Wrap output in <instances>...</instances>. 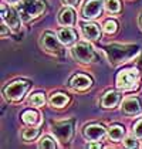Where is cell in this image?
Returning <instances> with one entry per match:
<instances>
[{"mask_svg": "<svg viewBox=\"0 0 142 149\" xmlns=\"http://www.w3.org/2000/svg\"><path fill=\"white\" fill-rule=\"evenodd\" d=\"M46 9V0H23L17 10L24 22H29L34 17H38Z\"/></svg>", "mask_w": 142, "mask_h": 149, "instance_id": "cell-1", "label": "cell"}, {"mask_svg": "<svg viewBox=\"0 0 142 149\" xmlns=\"http://www.w3.org/2000/svg\"><path fill=\"white\" fill-rule=\"evenodd\" d=\"M29 88V82L27 81H14L10 85H7L4 88V95L9 98V100H13V101H19L23 98V95L26 94Z\"/></svg>", "mask_w": 142, "mask_h": 149, "instance_id": "cell-2", "label": "cell"}, {"mask_svg": "<svg viewBox=\"0 0 142 149\" xmlns=\"http://www.w3.org/2000/svg\"><path fill=\"white\" fill-rule=\"evenodd\" d=\"M71 51L74 58H77L80 63H91L94 58V51L87 43H77L71 48Z\"/></svg>", "mask_w": 142, "mask_h": 149, "instance_id": "cell-3", "label": "cell"}, {"mask_svg": "<svg viewBox=\"0 0 142 149\" xmlns=\"http://www.w3.org/2000/svg\"><path fill=\"white\" fill-rule=\"evenodd\" d=\"M138 74L135 70H124L117 75V87L119 90H129L135 85Z\"/></svg>", "mask_w": 142, "mask_h": 149, "instance_id": "cell-4", "label": "cell"}, {"mask_svg": "<svg viewBox=\"0 0 142 149\" xmlns=\"http://www.w3.org/2000/svg\"><path fill=\"white\" fill-rule=\"evenodd\" d=\"M61 40L57 38L53 33H46L43 36V47L44 50L51 54H63L61 51Z\"/></svg>", "mask_w": 142, "mask_h": 149, "instance_id": "cell-5", "label": "cell"}, {"mask_svg": "<svg viewBox=\"0 0 142 149\" xmlns=\"http://www.w3.org/2000/svg\"><path fill=\"white\" fill-rule=\"evenodd\" d=\"M53 132L57 135L60 141L63 142H68L71 135H72V122L67 121V122H58L53 125Z\"/></svg>", "mask_w": 142, "mask_h": 149, "instance_id": "cell-6", "label": "cell"}, {"mask_svg": "<svg viewBox=\"0 0 142 149\" xmlns=\"http://www.w3.org/2000/svg\"><path fill=\"white\" fill-rule=\"evenodd\" d=\"M102 10V0H88L83 7V14L87 19H95L101 14Z\"/></svg>", "mask_w": 142, "mask_h": 149, "instance_id": "cell-7", "label": "cell"}, {"mask_svg": "<svg viewBox=\"0 0 142 149\" xmlns=\"http://www.w3.org/2000/svg\"><path fill=\"white\" fill-rule=\"evenodd\" d=\"M1 17H3V20L9 24L10 27H13V29L19 27L20 19H19L17 13L14 12V9L7 7V6H3V7H1Z\"/></svg>", "mask_w": 142, "mask_h": 149, "instance_id": "cell-8", "label": "cell"}, {"mask_svg": "<svg viewBox=\"0 0 142 149\" xmlns=\"http://www.w3.org/2000/svg\"><path fill=\"white\" fill-rule=\"evenodd\" d=\"M91 84H93L91 78H90V77H87V75H83V74H78V75L72 77L71 81H70L71 88H74V90H80V91L90 88V87H91Z\"/></svg>", "mask_w": 142, "mask_h": 149, "instance_id": "cell-9", "label": "cell"}, {"mask_svg": "<svg viewBox=\"0 0 142 149\" xmlns=\"http://www.w3.org/2000/svg\"><path fill=\"white\" fill-rule=\"evenodd\" d=\"M105 135V129L101 125H88L84 129V136L88 141H98Z\"/></svg>", "mask_w": 142, "mask_h": 149, "instance_id": "cell-10", "label": "cell"}, {"mask_svg": "<svg viewBox=\"0 0 142 149\" xmlns=\"http://www.w3.org/2000/svg\"><path fill=\"white\" fill-rule=\"evenodd\" d=\"M122 111L128 115H136L141 111V104L136 98H128L122 104Z\"/></svg>", "mask_w": 142, "mask_h": 149, "instance_id": "cell-11", "label": "cell"}, {"mask_svg": "<svg viewBox=\"0 0 142 149\" xmlns=\"http://www.w3.org/2000/svg\"><path fill=\"white\" fill-rule=\"evenodd\" d=\"M83 34H84V37L88 38V40H97V38H100L101 31H100V29H98L97 24H84Z\"/></svg>", "mask_w": 142, "mask_h": 149, "instance_id": "cell-12", "label": "cell"}, {"mask_svg": "<svg viewBox=\"0 0 142 149\" xmlns=\"http://www.w3.org/2000/svg\"><path fill=\"white\" fill-rule=\"evenodd\" d=\"M119 101V95L117 94L115 91H108L104 95V98H102V101H101V104H102V107L104 108H112V107H115L117 104H118Z\"/></svg>", "mask_w": 142, "mask_h": 149, "instance_id": "cell-13", "label": "cell"}, {"mask_svg": "<svg viewBox=\"0 0 142 149\" xmlns=\"http://www.w3.org/2000/svg\"><path fill=\"white\" fill-rule=\"evenodd\" d=\"M74 20H75V16H74V12L71 9H64L58 16V22L63 26H72Z\"/></svg>", "mask_w": 142, "mask_h": 149, "instance_id": "cell-14", "label": "cell"}, {"mask_svg": "<svg viewBox=\"0 0 142 149\" xmlns=\"http://www.w3.org/2000/svg\"><path fill=\"white\" fill-rule=\"evenodd\" d=\"M58 38L63 44H71L75 40V33L71 29H63L58 31Z\"/></svg>", "mask_w": 142, "mask_h": 149, "instance_id": "cell-15", "label": "cell"}, {"mask_svg": "<svg viewBox=\"0 0 142 149\" xmlns=\"http://www.w3.org/2000/svg\"><path fill=\"white\" fill-rule=\"evenodd\" d=\"M68 102V97L65 95V94H53L51 95V98H50V104L53 105V107H56V108H61V107H64L65 104Z\"/></svg>", "mask_w": 142, "mask_h": 149, "instance_id": "cell-16", "label": "cell"}, {"mask_svg": "<svg viewBox=\"0 0 142 149\" xmlns=\"http://www.w3.org/2000/svg\"><path fill=\"white\" fill-rule=\"evenodd\" d=\"M108 135H109V138H111L112 141L118 142L119 139H122V136H124V128L119 125L111 126L109 131H108Z\"/></svg>", "mask_w": 142, "mask_h": 149, "instance_id": "cell-17", "label": "cell"}, {"mask_svg": "<svg viewBox=\"0 0 142 149\" xmlns=\"http://www.w3.org/2000/svg\"><path fill=\"white\" fill-rule=\"evenodd\" d=\"M22 118H23L24 122L29 124V125H34V124L38 122V114L34 112V111H26V112H23Z\"/></svg>", "mask_w": 142, "mask_h": 149, "instance_id": "cell-18", "label": "cell"}, {"mask_svg": "<svg viewBox=\"0 0 142 149\" xmlns=\"http://www.w3.org/2000/svg\"><path fill=\"white\" fill-rule=\"evenodd\" d=\"M105 7L108 12L111 13H118L121 10V3L119 0H106L105 1Z\"/></svg>", "mask_w": 142, "mask_h": 149, "instance_id": "cell-19", "label": "cell"}, {"mask_svg": "<svg viewBox=\"0 0 142 149\" xmlns=\"http://www.w3.org/2000/svg\"><path fill=\"white\" fill-rule=\"evenodd\" d=\"M44 102H46L44 95L40 94V92L34 94V95L30 98V105H33V107H41V105H44Z\"/></svg>", "mask_w": 142, "mask_h": 149, "instance_id": "cell-20", "label": "cell"}, {"mask_svg": "<svg viewBox=\"0 0 142 149\" xmlns=\"http://www.w3.org/2000/svg\"><path fill=\"white\" fill-rule=\"evenodd\" d=\"M38 146H40V148L54 149V148H56V143H54V141H53V139H50L48 136H44V138H41V141H40Z\"/></svg>", "mask_w": 142, "mask_h": 149, "instance_id": "cell-21", "label": "cell"}, {"mask_svg": "<svg viewBox=\"0 0 142 149\" xmlns=\"http://www.w3.org/2000/svg\"><path fill=\"white\" fill-rule=\"evenodd\" d=\"M37 135H38V129H37V128H29V129H26L23 132V138L26 141H31V139H34Z\"/></svg>", "mask_w": 142, "mask_h": 149, "instance_id": "cell-22", "label": "cell"}, {"mask_svg": "<svg viewBox=\"0 0 142 149\" xmlns=\"http://www.w3.org/2000/svg\"><path fill=\"white\" fill-rule=\"evenodd\" d=\"M117 23L114 22V20H109V22H106L105 26H104V31L108 33V34H112V33H115L117 31Z\"/></svg>", "mask_w": 142, "mask_h": 149, "instance_id": "cell-23", "label": "cell"}, {"mask_svg": "<svg viewBox=\"0 0 142 149\" xmlns=\"http://www.w3.org/2000/svg\"><path fill=\"white\" fill-rule=\"evenodd\" d=\"M134 132H135V136L142 139V119H139V121L135 124V126H134Z\"/></svg>", "mask_w": 142, "mask_h": 149, "instance_id": "cell-24", "label": "cell"}, {"mask_svg": "<svg viewBox=\"0 0 142 149\" xmlns=\"http://www.w3.org/2000/svg\"><path fill=\"white\" fill-rule=\"evenodd\" d=\"M124 145L127 146V148H136L138 146V143H136V141L134 139V138H127L125 141H124Z\"/></svg>", "mask_w": 142, "mask_h": 149, "instance_id": "cell-25", "label": "cell"}, {"mask_svg": "<svg viewBox=\"0 0 142 149\" xmlns=\"http://www.w3.org/2000/svg\"><path fill=\"white\" fill-rule=\"evenodd\" d=\"M7 33V26H6V22L3 20V23H1V36H6Z\"/></svg>", "mask_w": 142, "mask_h": 149, "instance_id": "cell-26", "label": "cell"}, {"mask_svg": "<svg viewBox=\"0 0 142 149\" xmlns=\"http://www.w3.org/2000/svg\"><path fill=\"white\" fill-rule=\"evenodd\" d=\"M65 4H70V6H75L78 3V0H63Z\"/></svg>", "mask_w": 142, "mask_h": 149, "instance_id": "cell-27", "label": "cell"}, {"mask_svg": "<svg viewBox=\"0 0 142 149\" xmlns=\"http://www.w3.org/2000/svg\"><path fill=\"white\" fill-rule=\"evenodd\" d=\"M90 148H101V145L100 143H91V145H88Z\"/></svg>", "mask_w": 142, "mask_h": 149, "instance_id": "cell-28", "label": "cell"}, {"mask_svg": "<svg viewBox=\"0 0 142 149\" xmlns=\"http://www.w3.org/2000/svg\"><path fill=\"white\" fill-rule=\"evenodd\" d=\"M6 1H7V3H17L19 0H6Z\"/></svg>", "mask_w": 142, "mask_h": 149, "instance_id": "cell-29", "label": "cell"}, {"mask_svg": "<svg viewBox=\"0 0 142 149\" xmlns=\"http://www.w3.org/2000/svg\"><path fill=\"white\" fill-rule=\"evenodd\" d=\"M139 26L142 27V14H141V17H139Z\"/></svg>", "mask_w": 142, "mask_h": 149, "instance_id": "cell-30", "label": "cell"}]
</instances>
